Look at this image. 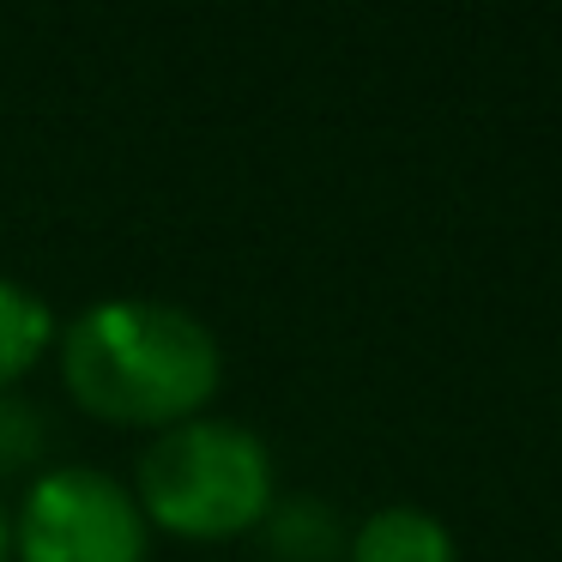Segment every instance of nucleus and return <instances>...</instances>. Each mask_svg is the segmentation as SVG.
I'll return each mask as SVG.
<instances>
[{
  "label": "nucleus",
  "mask_w": 562,
  "mask_h": 562,
  "mask_svg": "<svg viewBox=\"0 0 562 562\" xmlns=\"http://www.w3.org/2000/svg\"><path fill=\"white\" fill-rule=\"evenodd\" d=\"M55 333H61L55 308L43 303L31 284L0 272V393H13L19 381L55 351Z\"/></svg>",
  "instance_id": "nucleus-5"
},
{
  "label": "nucleus",
  "mask_w": 562,
  "mask_h": 562,
  "mask_svg": "<svg viewBox=\"0 0 562 562\" xmlns=\"http://www.w3.org/2000/svg\"><path fill=\"white\" fill-rule=\"evenodd\" d=\"M151 526L134 490L98 465H55L31 477L13 514L19 562H146Z\"/></svg>",
  "instance_id": "nucleus-3"
},
{
  "label": "nucleus",
  "mask_w": 562,
  "mask_h": 562,
  "mask_svg": "<svg viewBox=\"0 0 562 562\" xmlns=\"http://www.w3.org/2000/svg\"><path fill=\"white\" fill-rule=\"evenodd\" d=\"M43 453V417L25 400L0 393V472H19Z\"/></svg>",
  "instance_id": "nucleus-7"
},
{
  "label": "nucleus",
  "mask_w": 562,
  "mask_h": 562,
  "mask_svg": "<svg viewBox=\"0 0 562 562\" xmlns=\"http://www.w3.org/2000/svg\"><path fill=\"white\" fill-rule=\"evenodd\" d=\"M0 562H13V508L0 496Z\"/></svg>",
  "instance_id": "nucleus-8"
},
{
  "label": "nucleus",
  "mask_w": 562,
  "mask_h": 562,
  "mask_svg": "<svg viewBox=\"0 0 562 562\" xmlns=\"http://www.w3.org/2000/svg\"><path fill=\"white\" fill-rule=\"evenodd\" d=\"M345 562H460L453 557V532L429 508H375L345 544Z\"/></svg>",
  "instance_id": "nucleus-4"
},
{
  "label": "nucleus",
  "mask_w": 562,
  "mask_h": 562,
  "mask_svg": "<svg viewBox=\"0 0 562 562\" xmlns=\"http://www.w3.org/2000/svg\"><path fill=\"white\" fill-rule=\"evenodd\" d=\"M267 550L279 562H333L339 557V520H333V508L327 502H308V496H296V502H272V514L267 520Z\"/></svg>",
  "instance_id": "nucleus-6"
},
{
  "label": "nucleus",
  "mask_w": 562,
  "mask_h": 562,
  "mask_svg": "<svg viewBox=\"0 0 562 562\" xmlns=\"http://www.w3.org/2000/svg\"><path fill=\"white\" fill-rule=\"evenodd\" d=\"M134 502L158 532L188 544H224L272 514V453L248 424L188 417L146 441Z\"/></svg>",
  "instance_id": "nucleus-2"
},
{
  "label": "nucleus",
  "mask_w": 562,
  "mask_h": 562,
  "mask_svg": "<svg viewBox=\"0 0 562 562\" xmlns=\"http://www.w3.org/2000/svg\"><path fill=\"white\" fill-rule=\"evenodd\" d=\"M61 387L79 412L122 429H176L206 417L224 381L218 333L158 296H110L55 333Z\"/></svg>",
  "instance_id": "nucleus-1"
}]
</instances>
